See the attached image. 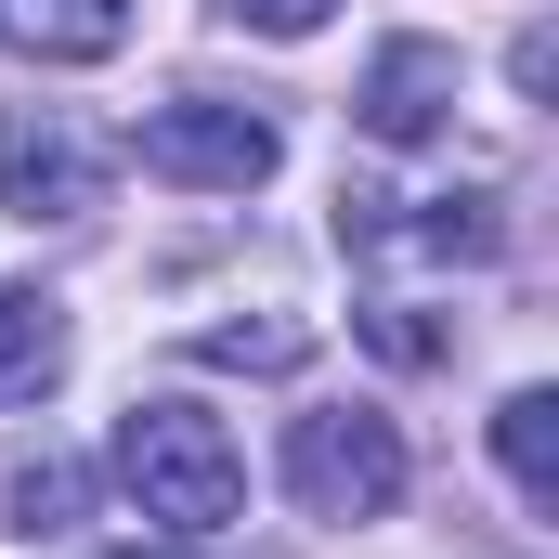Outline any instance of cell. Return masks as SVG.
Returning <instances> with one entry per match:
<instances>
[{
	"label": "cell",
	"mask_w": 559,
	"mask_h": 559,
	"mask_svg": "<svg viewBox=\"0 0 559 559\" xmlns=\"http://www.w3.org/2000/svg\"><path fill=\"white\" fill-rule=\"evenodd\" d=\"M118 481L143 495V521H169V534H222V521L248 508L235 429L209 417V404H182V391H156V404L118 417Z\"/></svg>",
	"instance_id": "obj_1"
},
{
	"label": "cell",
	"mask_w": 559,
	"mask_h": 559,
	"mask_svg": "<svg viewBox=\"0 0 559 559\" xmlns=\"http://www.w3.org/2000/svg\"><path fill=\"white\" fill-rule=\"evenodd\" d=\"M286 495L312 521H391L404 508V429L365 417V404H325V417L286 429Z\"/></svg>",
	"instance_id": "obj_2"
},
{
	"label": "cell",
	"mask_w": 559,
	"mask_h": 559,
	"mask_svg": "<svg viewBox=\"0 0 559 559\" xmlns=\"http://www.w3.org/2000/svg\"><path fill=\"white\" fill-rule=\"evenodd\" d=\"M274 156H286V131L261 105H222V92H182V105L143 118V169L195 182V195H248V182H274Z\"/></svg>",
	"instance_id": "obj_3"
},
{
	"label": "cell",
	"mask_w": 559,
	"mask_h": 559,
	"mask_svg": "<svg viewBox=\"0 0 559 559\" xmlns=\"http://www.w3.org/2000/svg\"><path fill=\"white\" fill-rule=\"evenodd\" d=\"M0 209H13V222H79V209H105V143L79 131L66 105H13V118H0Z\"/></svg>",
	"instance_id": "obj_4"
},
{
	"label": "cell",
	"mask_w": 559,
	"mask_h": 559,
	"mask_svg": "<svg viewBox=\"0 0 559 559\" xmlns=\"http://www.w3.org/2000/svg\"><path fill=\"white\" fill-rule=\"evenodd\" d=\"M365 131L378 143H429L442 118H455V52L442 39H378V66H365Z\"/></svg>",
	"instance_id": "obj_5"
},
{
	"label": "cell",
	"mask_w": 559,
	"mask_h": 559,
	"mask_svg": "<svg viewBox=\"0 0 559 559\" xmlns=\"http://www.w3.org/2000/svg\"><path fill=\"white\" fill-rule=\"evenodd\" d=\"M52 378H66V299L0 286V417H13V404H39Z\"/></svg>",
	"instance_id": "obj_6"
},
{
	"label": "cell",
	"mask_w": 559,
	"mask_h": 559,
	"mask_svg": "<svg viewBox=\"0 0 559 559\" xmlns=\"http://www.w3.org/2000/svg\"><path fill=\"white\" fill-rule=\"evenodd\" d=\"M0 26L39 52V66H105L131 39V0H0Z\"/></svg>",
	"instance_id": "obj_7"
},
{
	"label": "cell",
	"mask_w": 559,
	"mask_h": 559,
	"mask_svg": "<svg viewBox=\"0 0 559 559\" xmlns=\"http://www.w3.org/2000/svg\"><path fill=\"white\" fill-rule=\"evenodd\" d=\"M495 455H508L521 508H559V391H508L495 404Z\"/></svg>",
	"instance_id": "obj_8"
},
{
	"label": "cell",
	"mask_w": 559,
	"mask_h": 559,
	"mask_svg": "<svg viewBox=\"0 0 559 559\" xmlns=\"http://www.w3.org/2000/svg\"><path fill=\"white\" fill-rule=\"evenodd\" d=\"M79 495H92V481H79L66 455H39V468H13V534H66V521H79Z\"/></svg>",
	"instance_id": "obj_9"
},
{
	"label": "cell",
	"mask_w": 559,
	"mask_h": 559,
	"mask_svg": "<svg viewBox=\"0 0 559 559\" xmlns=\"http://www.w3.org/2000/svg\"><path fill=\"white\" fill-rule=\"evenodd\" d=\"M209 365H299V338L286 325H222V338H195Z\"/></svg>",
	"instance_id": "obj_10"
},
{
	"label": "cell",
	"mask_w": 559,
	"mask_h": 559,
	"mask_svg": "<svg viewBox=\"0 0 559 559\" xmlns=\"http://www.w3.org/2000/svg\"><path fill=\"white\" fill-rule=\"evenodd\" d=\"M222 13H235V26H261V39H312L338 0H222Z\"/></svg>",
	"instance_id": "obj_11"
},
{
	"label": "cell",
	"mask_w": 559,
	"mask_h": 559,
	"mask_svg": "<svg viewBox=\"0 0 559 559\" xmlns=\"http://www.w3.org/2000/svg\"><path fill=\"white\" fill-rule=\"evenodd\" d=\"M105 559H169V547H105Z\"/></svg>",
	"instance_id": "obj_12"
}]
</instances>
